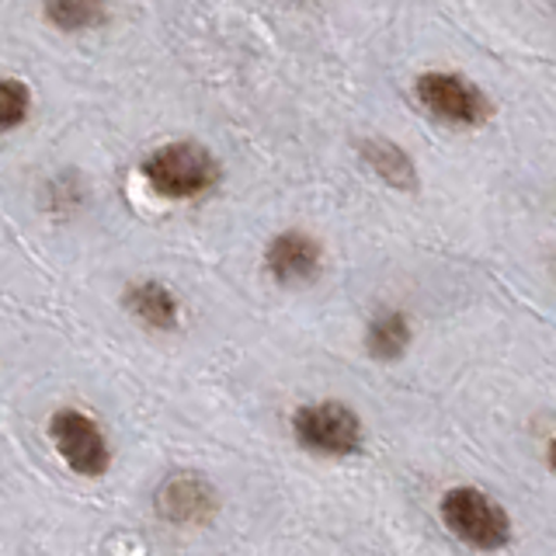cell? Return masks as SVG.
Segmentation results:
<instances>
[{
	"mask_svg": "<svg viewBox=\"0 0 556 556\" xmlns=\"http://www.w3.org/2000/svg\"><path fill=\"white\" fill-rule=\"evenodd\" d=\"M31 115V87L17 77L0 80V129L14 132L17 126H25Z\"/></svg>",
	"mask_w": 556,
	"mask_h": 556,
	"instance_id": "12",
	"label": "cell"
},
{
	"mask_svg": "<svg viewBox=\"0 0 556 556\" xmlns=\"http://www.w3.org/2000/svg\"><path fill=\"white\" fill-rule=\"evenodd\" d=\"M139 178L147 181L156 199L195 202L223 181V164L213 150L195 143V139H174V143L156 147L139 161Z\"/></svg>",
	"mask_w": 556,
	"mask_h": 556,
	"instance_id": "1",
	"label": "cell"
},
{
	"mask_svg": "<svg viewBox=\"0 0 556 556\" xmlns=\"http://www.w3.org/2000/svg\"><path fill=\"white\" fill-rule=\"evenodd\" d=\"M414 98L431 118L456 129H483L497 112L483 87L456 74V70H425V74H417Z\"/></svg>",
	"mask_w": 556,
	"mask_h": 556,
	"instance_id": "4",
	"label": "cell"
},
{
	"mask_svg": "<svg viewBox=\"0 0 556 556\" xmlns=\"http://www.w3.org/2000/svg\"><path fill=\"white\" fill-rule=\"evenodd\" d=\"M292 442L324 459H352L365 448V425L344 400H313L289 417Z\"/></svg>",
	"mask_w": 556,
	"mask_h": 556,
	"instance_id": "3",
	"label": "cell"
},
{
	"mask_svg": "<svg viewBox=\"0 0 556 556\" xmlns=\"http://www.w3.org/2000/svg\"><path fill=\"white\" fill-rule=\"evenodd\" d=\"M153 508L170 526H205L219 511V494L202 473L178 469L153 494Z\"/></svg>",
	"mask_w": 556,
	"mask_h": 556,
	"instance_id": "6",
	"label": "cell"
},
{
	"mask_svg": "<svg viewBox=\"0 0 556 556\" xmlns=\"http://www.w3.org/2000/svg\"><path fill=\"white\" fill-rule=\"evenodd\" d=\"M42 17L49 28L63 35H80L109 22V8L98 0H52V4H42Z\"/></svg>",
	"mask_w": 556,
	"mask_h": 556,
	"instance_id": "11",
	"label": "cell"
},
{
	"mask_svg": "<svg viewBox=\"0 0 556 556\" xmlns=\"http://www.w3.org/2000/svg\"><path fill=\"white\" fill-rule=\"evenodd\" d=\"M261 265L271 275V282L286 289H300L317 282V275L324 268V248L306 230H282L265 243Z\"/></svg>",
	"mask_w": 556,
	"mask_h": 556,
	"instance_id": "7",
	"label": "cell"
},
{
	"mask_svg": "<svg viewBox=\"0 0 556 556\" xmlns=\"http://www.w3.org/2000/svg\"><path fill=\"white\" fill-rule=\"evenodd\" d=\"M414 344V324L404 309H379L365 327V352L372 362H400Z\"/></svg>",
	"mask_w": 556,
	"mask_h": 556,
	"instance_id": "10",
	"label": "cell"
},
{
	"mask_svg": "<svg viewBox=\"0 0 556 556\" xmlns=\"http://www.w3.org/2000/svg\"><path fill=\"white\" fill-rule=\"evenodd\" d=\"M553 265H556V257H553Z\"/></svg>",
	"mask_w": 556,
	"mask_h": 556,
	"instance_id": "14",
	"label": "cell"
},
{
	"mask_svg": "<svg viewBox=\"0 0 556 556\" xmlns=\"http://www.w3.org/2000/svg\"><path fill=\"white\" fill-rule=\"evenodd\" d=\"M439 518L456 543L477 553H501L515 539V521L508 508L497 497L469 483L448 486L439 501Z\"/></svg>",
	"mask_w": 556,
	"mask_h": 556,
	"instance_id": "2",
	"label": "cell"
},
{
	"mask_svg": "<svg viewBox=\"0 0 556 556\" xmlns=\"http://www.w3.org/2000/svg\"><path fill=\"white\" fill-rule=\"evenodd\" d=\"M358 156L365 161V167H369L382 185H390L393 191H404V195L421 191V170H417L414 156L400 143H393V139L365 136V139H358Z\"/></svg>",
	"mask_w": 556,
	"mask_h": 556,
	"instance_id": "8",
	"label": "cell"
},
{
	"mask_svg": "<svg viewBox=\"0 0 556 556\" xmlns=\"http://www.w3.org/2000/svg\"><path fill=\"white\" fill-rule=\"evenodd\" d=\"M46 434L70 473H77L84 480H101L112 469V445L91 414H84L77 407L52 410Z\"/></svg>",
	"mask_w": 556,
	"mask_h": 556,
	"instance_id": "5",
	"label": "cell"
},
{
	"mask_svg": "<svg viewBox=\"0 0 556 556\" xmlns=\"http://www.w3.org/2000/svg\"><path fill=\"white\" fill-rule=\"evenodd\" d=\"M122 306L132 320H139L150 330H178L181 327V300L174 295V289H167L156 278H143V282H132L126 292H122Z\"/></svg>",
	"mask_w": 556,
	"mask_h": 556,
	"instance_id": "9",
	"label": "cell"
},
{
	"mask_svg": "<svg viewBox=\"0 0 556 556\" xmlns=\"http://www.w3.org/2000/svg\"><path fill=\"white\" fill-rule=\"evenodd\" d=\"M546 466H549L553 473H556V434H553V439H549V445H546Z\"/></svg>",
	"mask_w": 556,
	"mask_h": 556,
	"instance_id": "13",
	"label": "cell"
}]
</instances>
